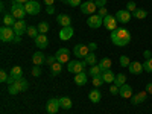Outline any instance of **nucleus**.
Wrapping results in <instances>:
<instances>
[{"mask_svg":"<svg viewBox=\"0 0 152 114\" xmlns=\"http://www.w3.org/2000/svg\"><path fill=\"white\" fill-rule=\"evenodd\" d=\"M111 41L114 46H119V47H125L131 43V32L126 29V28H117L116 31H113L111 35Z\"/></svg>","mask_w":152,"mask_h":114,"instance_id":"1","label":"nucleus"},{"mask_svg":"<svg viewBox=\"0 0 152 114\" xmlns=\"http://www.w3.org/2000/svg\"><path fill=\"white\" fill-rule=\"evenodd\" d=\"M85 66H88L87 62H85V59H82V61H79V59H72V61L67 62V70H69V73L78 75V73H81V72L85 70Z\"/></svg>","mask_w":152,"mask_h":114,"instance_id":"2","label":"nucleus"},{"mask_svg":"<svg viewBox=\"0 0 152 114\" xmlns=\"http://www.w3.org/2000/svg\"><path fill=\"white\" fill-rule=\"evenodd\" d=\"M9 14H12L15 17V20H24V17L28 15L24 5H18V3H12V6L9 8Z\"/></svg>","mask_w":152,"mask_h":114,"instance_id":"3","label":"nucleus"},{"mask_svg":"<svg viewBox=\"0 0 152 114\" xmlns=\"http://www.w3.org/2000/svg\"><path fill=\"white\" fill-rule=\"evenodd\" d=\"M24 9H26L28 15H38L41 11V5L38 0H29V2L24 5Z\"/></svg>","mask_w":152,"mask_h":114,"instance_id":"4","label":"nucleus"},{"mask_svg":"<svg viewBox=\"0 0 152 114\" xmlns=\"http://www.w3.org/2000/svg\"><path fill=\"white\" fill-rule=\"evenodd\" d=\"M15 38V32L12 28H6L3 26L2 29H0V40H2L3 43H12Z\"/></svg>","mask_w":152,"mask_h":114,"instance_id":"5","label":"nucleus"},{"mask_svg":"<svg viewBox=\"0 0 152 114\" xmlns=\"http://www.w3.org/2000/svg\"><path fill=\"white\" fill-rule=\"evenodd\" d=\"M117 26H119V21H117V18H116V15H111V14H108L105 18H104V28L107 29V31H116L117 29Z\"/></svg>","mask_w":152,"mask_h":114,"instance_id":"6","label":"nucleus"},{"mask_svg":"<svg viewBox=\"0 0 152 114\" xmlns=\"http://www.w3.org/2000/svg\"><path fill=\"white\" fill-rule=\"evenodd\" d=\"M81 12H82V15H93V14H96V11H97V6H96V3L94 2H84L81 6Z\"/></svg>","mask_w":152,"mask_h":114,"instance_id":"7","label":"nucleus"},{"mask_svg":"<svg viewBox=\"0 0 152 114\" xmlns=\"http://www.w3.org/2000/svg\"><path fill=\"white\" fill-rule=\"evenodd\" d=\"M87 24H88V28H91V29H99L100 26H104V18L99 14H93V15L88 17Z\"/></svg>","mask_w":152,"mask_h":114,"instance_id":"8","label":"nucleus"},{"mask_svg":"<svg viewBox=\"0 0 152 114\" xmlns=\"http://www.w3.org/2000/svg\"><path fill=\"white\" fill-rule=\"evenodd\" d=\"M59 108H61V105H59V99L52 97V99H49V100H47V104H46V113H47V114H56Z\"/></svg>","mask_w":152,"mask_h":114,"instance_id":"9","label":"nucleus"},{"mask_svg":"<svg viewBox=\"0 0 152 114\" xmlns=\"http://www.w3.org/2000/svg\"><path fill=\"white\" fill-rule=\"evenodd\" d=\"M55 56H56V61L61 62V64H66V62L70 61V52H69V49H66V47L58 49L56 53H55Z\"/></svg>","mask_w":152,"mask_h":114,"instance_id":"10","label":"nucleus"},{"mask_svg":"<svg viewBox=\"0 0 152 114\" xmlns=\"http://www.w3.org/2000/svg\"><path fill=\"white\" fill-rule=\"evenodd\" d=\"M18 78H23V69H21L20 66H15V67H12V69L9 70V79H8V85L14 84V82H15V79H18Z\"/></svg>","mask_w":152,"mask_h":114,"instance_id":"11","label":"nucleus"},{"mask_svg":"<svg viewBox=\"0 0 152 114\" xmlns=\"http://www.w3.org/2000/svg\"><path fill=\"white\" fill-rule=\"evenodd\" d=\"M88 53H90V49L87 44H76L73 49V55L76 58H85Z\"/></svg>","mask_w":152,"mask_h":114,"instance_id":"12","label":"nucleus"},{"mask_svg":"<svg viewBox=\"0 0 152 114\" xmlns=\"http://www.w3.org/2000/svg\"><path fill=\"white\" fill-rule=\"evenodd\" d=\"M116 18H117L119 23L126 24V23L131 21V12H129L128 9H119V11L116 12Z\"/></svg>","mask_w":152,"mask_h":114,"instance_id":"13","label":"nucleus"},{"mask_svg":"<svg viewBox=\"0 0 152 114\" xmlns=\"http://www.w3.org/2000/svg\"><path fill=\"white\" fill-rule=\"evenodd\" d=\"M12 29H14L15 35H20L21 37L23 34L28 32V24H26V21H24V20H17L15 24L12 26Z\"/></svg>","mask_w":152,"mask_h":114,"instance_id":"14","label":"nucleus"},{"mask_svg":"<svg viewBox=\"0 0 152 114\" xmlns=\"http://www.w3.org/2000/svg\"><path fill=\"white\" fill-rule=\"evenodd\" d=\"M119 94H120V97H123V99H131V97L134 96V93H132V87H131L129 84L122 85V87L119 88Z\"/></svg>","mask_w":152,"mask_h":114,"instance_id":"15","label":"nucleus"},{"mask_svg":"<svg viewBox=\"0 0 152 114\" xmlns=\"http://www.w3.org/2000/svg\"><path fill=\"white\" fill-rule=\"evenodd\" d=\"M35 46L38 49H46L49 46V38L46 34H40L37 38H35Z\"/></svg>","mask_w":152,"mask_h":114,"instance_id":"16","label":"nucleus"},{"mask_svg":"<svg viewBox=\"0 0 152 114\" xmlns=\"http://www.w3.org/2000/svg\"><path fill=\"white\" fill-rule=\"evenodd\" d=\"M56 21H58V24H59L61 28L72 26V18H70V15H67V14H58Z\"/></svg>","mask_w":152,"mask_h":114,"instance_id":"17","label":"nucleus"},{"mask_svg":"<svg viewBox=\"0 0 152 114\" xmlns=\"http://www.w3.org/2000/svg\"><path fill=\"white\" fill-rule=\"evenodd\" d=\"M73 37V28L72 26H67V28H61L59 31V40L62 41H67Z\"/></svg>","mask_w":152,"mask_h":114,"instance_id":"18","label":"nucleus"},{"mask_svg":"<svg viewBox=\"0 0 152 114\" xmlns=\"http://www.w3.org/2000/svg\"><path fill=\"white\" fill-rule=\"evenodd\" d=\"M129 73L131 75H140L143 73V64L142 62H138V61H131V64H129Z\"/></svg>","mask_w":152,"mask_h":114,"instance_id":"19","label":"nucleus"},{"mask_svg":"<svg viewBox=\"0 0 152 114\" xmlns=\"http://www.w3.org/2000/svg\"><path fill=\"white\" fill-rule=\"evenodd\" d=\"M146 99H148V93L146 91H140V93H137V94H134L131 97V102H132V105H140V104L145 102Z\"/></svg>","mask_w":152,"mask_h":114,"instance_id":"20","label":"nucleus"},{"mask_svg":"<svg viewBox=\"0 0 152 114\" xmlns=\"http://www.w3.org/2000/svg\"><path fill=\"white\" fill-rule=\"evenodd\" d=\"M32 62L34 66H41V64H46V55L43 52H35L32 55Z\"/></svg>","mask_w":152,"mask_h":114,"instance_id":"21","label":"nucleus"},{"mask_svg":"<svg viewBox=\"0 0 152 114\" xmlns=\"http://www.w3.org/2000/svg\"><path fill=\"white\" fill-rule=\"evenodd\" d=\"M88 99H90L93 104H99L100 99H102V93L99 91V88H93V90L88 93Z\"/></svg>","mask_w":152,"mask_h":114,"instance_id":"22","label":"nucleus"},{"mask_svg":"<svg viewBox=\"0 0 152 114\" xmlns=\"http://www.w3.org/2000/svg\"><path fill=\"white\" fill-rule=\"evenodd\" d=\"M87 78H88V73H85V72H81L78 75H75V84L79 85V87H84L87 84Z\"/></svg>","mask_w":152,"mask_h":114,"instance_id":"23","label":"nucleus"},{"mask_svg":"<svg viewBox=\"0 0 152 114\" xmlns=\"http://www.w3.org/2000/svg\"><path fill=\"white\" fill-rule=\"evenodd\" d=\"M102 79H104V82H107V84H114V79H116V75H114V72L110 69V70H105V72H102Z\"/></svg>","mask_w":152,"mask_h":114,"instance_id":"24","label":"nucleus"},{"mask_svg":"<svg viewBox=\"0 0 152 114\" xmlns=\"http://www.w3.org/2000/svg\"><path fill=\"white\" fill-rule=\"evenodd\" d=\"M15 17L14 15H12V14H5L3 15V26H6V28H12V26H14V24H15Z\"/></svg>","mask_w":152,"mask_h":114,"instance_id":"25","label":"nucleus"},{"mask_svg":"<svg viewBox=\"0 0 152 114\" xmlns=\"http://www.w3.org/2000/svg\"><path fill=\"white\" fill-rule=\"evenodd\" d=\"M59 105H61L62 110H70L73 104H72V99H70V97H67V96H61V97H59Z\"/></svg>","mask_w":152,"mask_h":114,"instance_id":"26","label":"nucleus"},{"mask_svg":"<svg viewBox=\"0 0 152 114\" xmlns=\"http://www.w3.org/2000/svg\"><path fill=\"white\" fill-rule=\"evenodd\" d=\"M99 67L102 69V72H105V70H110L111 69V66H113V61H111V58H102L99 62Z\"/></svg>","mask_w":152,"mask_h":114,"instance_id":"27","label":"nucleus"},{"mask_svg":"<svg viewBox=\"0 0 152 114\" xmlns=\"http://www.w3.org/2000/svg\"><path fill=\"white\" fill-rule=\"evenodd\" d=\"M18 88H20V91H26L28 88H29V82L24 79V78H18V79H15V82H14Z\"/></svg>","mask_w":152,"mask_h":114,"instance_id":"28","label":"nucleus"},{"mask_svg":"<svg viewBox=\"0 0 152 114\" xmlns=\"http://www.w3.org/2000/svg\"><path fill=\"white\" fill-rule=\"evenodd\" d=\"M132 17L137 18V20H143V18L148 17V11H146V9H138V8H137V9L132 12Z\"/></svg>","mask_w":152,"mask_h":114,"instance_id":"29","label":"nucleus"},{"mask_svg":"<svg viewBox=\"0 0 152 114\" xmlns=\"http://www.w3.org/2000/svg\"><path fill=\"white\" fill-rule=\"evenodd\" d=\"M84 59H85V62H87L88 66H96L97 62H99V61H97V56L94 55V52H90Z\"/></svg>","mask_w":152,"mask_h":114,"instance_id":"30","label":"nucleus"},{"mask_svg":"<svg viewBox=\"0 0 152 114\" xmlns=\"http://www.w3.org/2000/svg\"><path fill=\"white\" fill-rule=\"evenodd\" d=\"M61 72H62V64H61V62L56 61L53 66H50V75H52V76H58Z\"/></svg>","mask_w":152,"mask_h":114,"instance_id":"31","label":"nucleus"},{"mask_svg":"<svg viewBox=\"0 0 152 114\" xmlns=\"http://www.w3.org/2000/svg\"><path fill=\"white\" fill-rule=\"evenodd\" d=\"M114 84H116L119 88H120L122 85H125V84H126V75H125V73H119V75H116Z\"/></svg>","mask_w":152,"mask_h":114,"instance_id":"32","label":"nucleus"},{"mask_svg":"<svg viewBox=\"0 0 152 114\" xmlns=\"http://www.w3.org/2000/svg\"><path fill=\"white\" fill-rule=\"evenodd\" d=\"M87 73L90 75L91 78H94V76H99V75H102V69L99 67V64H96V66H91V67H90V70H88Z\"/></svg>","mask_w":152,"mask_h":114,"instance_id":"33","label":"nucleus"},{"mask_svg":"<svg viewBox=\"0 0 152 114\" xmlns=\"http://www.w3.org/2000/svg\"><path fill=\"white\" fill-rule=\"evenodd\" d=\"M26 34H28L31 38H34V40H35V38L40 35V31H38L37 26H28V32H26Z\"/></svg>","mask_w":152,"mask_h":114,"instance_id":"34","label":"nucleus"},{"mask_svg":"<svg viewBox=\"0 0 152 114\" xmlns=\"http://www.w3.org/2000/svg\"><path fill=\"white\" fill-rule=\"evenodd\" d=\"M37 28H38V31H40V34H47L49 29H50V26H49L47 21H40Z\"/></svg>","mask_w":152,"mask_h":114,"instance_id":"35","label":"nucleus"},{"mask_svg":"<svg viewBox=\"0 0 152 114\" xmlns=\"http://www.w3.org/2000/svg\"><path fill=\"white\" fill-rule=\"evenodd\" d=\"M91 84H93V87H94V88H99L100 85L104 84L102 75H99V76H94V78H93V81H91Z\"/></svg>","mask_w":152,"mask_h":114,"instance_id":"36","label":"nucleus"},{"mask_svg":"<svg viewBox=\"0 0 152 114\" xmlns=\"http://www.w3.org/2000/svg\"><path fill=\"white\" fill-rule=\"evenodd\" d=\"M119 62H120V66L122 67H129V64H131V59L126 56V55H122L120 58H119Z\"/></svg>","mask_w":152,"mask_h":114,"instance_id":"37","label":"nucleus"},{"mask_svg":"<svg viewBox=\"0 0 152 114\" xmlns=\"http://www.w3.org/2000/svg\"><path fill=\"white\" fill-rule=\"evenodd\" d=\"M143 70L148 72V73H152V58L145 59V62H143Z\"/></svg>","mask_w":152,"mask_h":114,"instance_id":"38","label":"nucleus"},{"mask_svg":"<svg viewBox=\"0 0 152 114\" xmlns=\"http://www.w3.org/2000/svg\"><path fill=\"white\" fill-rule=\"evenodd\" d=\"M8 91H9V94L15 96V94H18V93H20V88H18L15 84H11V85L8 87Z\"/></svg>","mask_w":152,"mask_h":114,"instance_id":"39","label":"nucleus"},{"mask_svg":"<svg viewBox=\"0 0 152 114\" xmlns=\"http://www.w3.org/2000/svg\"><path fill=\"white\" fill-rule=\"evenodd\" d=\"M31 75L35 76V78H38V76H41V67L40 66H34L32 70H31Z\"/></svg>","mask_w":152,"mask_h":114,"instance_id":"40","label":"nucleus"},{"mask_svg":"<svg viewBox=\"0 0 152 114\" xmlns=\"http://www.w3.org/2000/svg\"><path fill=\"white\" fill-rule=\"evenodd\" d=\"M56 62V56L55 55H49V56H46V64L47 66H53Z\"/></svg>","mask_w":152,"mask_h":114,"instance_id":"41","label":"nucleus"},{"mask_svg":"<svg viewBox=\"0 0 152 114\" xmlns=\"http://www.w3.org/2000/svg\"><path fill=\"white\" fill-rule=\"evenodd\" d=\"M97 14L102 17V18H105L107 15H108V9H107V6H104V8H99L97 9Z\"/></svg>","mask_w":152,"mask_h":114,"instance_id":"42","label":"nucleus"},{"mask_svg":"<svg viewBox=\"0 0 152 114\" xmlns=\"http://www.w3.org/2000/svg\"><path fill=\"white\" fill-rule=\"evenodd\" d=\"M126 9H128L129 12H134V11L137 9V5H135V2H132V0H131V2H128V3H126Z\"/></svg>","mask_w":152,"mask_h":114,"instance_id":"43","label":"nucleus"},{"mask_svg":"<svg viewBox=\"0 0 152 114\" xmlns=\"http://www.w3.org/2000/svg\"><path fill=\"white\" fill-rule=\"evenodd\" d=\"M66 3L70 5L72 8H76V6H81V5H82V3H81V0H67Z\"/></svg>","mask_w":152,"mask_h":114,"instance_id":"44","label":"nucleus"},{"mask_svg":"<svg viewBox=\"0 0 152 114\" xmlns=\"http://www.w3.org/2000/svg\"><path fill=\"white\" fill-rule=\"evenodd\" d=\"M8 79H9L8 73L5 70H0V81H2V82H8Z\"/></svg>","mask_w":152,"mask_h":114,"instance_id":"45","label":"nucleus"},{"mask_svg":"<svg viewBox=\"0 0 152 114\" xmlns=\"http://www.w3.org/2000/svg\"><path fill=\"white\" fill-rule=\"evenodd\" d=\"M110 93H111V94H114V96L119 94V87H117L116 84H113V85L110 87Z\"/></svg>","mask_w":152,"mask_h":114,"instance_id":"46","label":"nucleus"},{"mask_svg":"<svg viewBox=\"0 0 152 114\" xmlns=\"http://www.w3.org/2000/svg\"><path fill=\"white\" fill-rule=\"evenodd\" d=\"M94 3H96V6H97V9H99V8H104V6L107 5V0H96Z\"/></svg>","mask_w":152,"mask_h":114,"instance_id":"47","label":"nucleus"},{"mask_svg":"<svg viewBox=\"0 0 152 114\" xmlns=\"http://www.w3.org/2000/svg\"><path fill=\"white\" fill-rule=\"evenodd\" d=\"M88 46V49H90V52H94V50L97 49V44L96 43H90V44H87Z\"/></svg>","mask_w":152,"mask_h":114,"instance_id":"48","label":"nucleus"},{"mask_svg":"<svg viewBox=\"0 0 152 114\" xmlns=\"http://www.w3.org/2000/svg\"><path fill=\"white\" fill-rule=\"evenodd\" d=\"M146 93L148 94H152V82H148L146 84Z\"/></svg>","mask_w":152,"mask_h":114,"instance_id":"49","label":"nucleus"},{"mask_svg":"<svg viewBox=\"0 0 152 114\" xmlns=\"http://www.w3.org/2000/svg\"><path fill=\"white\" fill-rule=\"evenodd\" d=\"M46 11H47V14H50V15L55 14V8H53V5H52V6H47V8H46Z\"/></svg>","mask_w":152,"mask_h":114,"instance_id":"50","label":"nucleus"},{"mask_svg":"<svg viewBox=\"0 0 152 114\" xmlns=\"http://www.w3.org/2000/svg\"><path fill=\"white\" fill-rule=\"evenodd\" d=\"M143 56H145L146 59H149V58H152V52H151V50H145V52H143Z\"/></svg>","mask_w":152,"mask_h":114,"instance_id":"51","label":"nucleus"},{"mask_svg":"<svg viewBox=\"0 0 152 114\" xmlns=\"http://www.w3.org/2000/svg\"><path fill=\"white\" fill-rule=\"evenodd\" d=\"M29 0H12V3H18V5H26Z\"/></svg>","mask_w":152,"mask_h":114,"instance_id":"52","label":"nucleus"},{"mask_svg":"<svg viewBox=\"0 0 152 114\" xmlns=\"http://www.w3.org/2000/svg\"><path fill=\"white\" fill-rule=\"evenodd\" d=\"M43 2H44L46 6H52V5L55 3V0H43Z\"/></svg>","mask_w":152,"mask_h":114,"instance_id":"53","label":"nucleus"},{"mask_svg":"<svg viewBox=\"0 0 152 114\" xmlns=\"http://www.w3.org/2000/svg\"><path fill=\"white\" fill-rule=\"evenodd\" d=\"M21 41V37L20 35H15V38H14V41H12V43H20Z\"/></svg>","mask_w":152,"mask_h":114,"instance_id":"54","label":"nucleus"},{"mask_svg":"<svg viewBox=\"0 0 152 114\" xmlns=\"http://www.w3.org/2000/svg\"><path fill=\"white\" fill-rule=\"evenodd\" d=\"M88 2H96V0H88Z\"/></svg>","mask_w":152,"mask_h":114,"instance_id":"55","label":"nucleus"},{"mask_svg":"<svg viewBox=\"0 0 152 114\" xmlns=\"http://www.w3.org/2000/svg\"><path fill=\"white\" fill-rule=\"evenodd\" d=\"M61 2H67V0H61Z\"/></svg>","mask_w":152,"mask_h":114,"instance_id":"56","label":"nucleus"}]
</instances>
